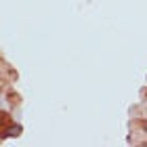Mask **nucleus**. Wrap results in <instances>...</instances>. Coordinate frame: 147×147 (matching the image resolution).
Instances as JSON below:
<instances>
[{"instance_id":"nucleus-1","label":"nucleus","mask_w":147,"mask_h":147,"mask_svg":"<svg viewBox=\"0 0 147 147\" xmlns=\"http://www.w3.org/2000/svg\"><path fill=\"white\" fill-rule=\"evenodd\" d=\"M19 135H21V126L13 122V120L9 118V113H2V139L19 137Z\"/></svg>"}]
</instances>
